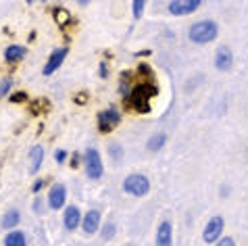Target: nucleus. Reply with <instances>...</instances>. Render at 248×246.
I'll list each match as a JSON object with an SVG mask.
<instances>
[{
  "label": "nucleus",
  "mask_w": 248,
  "mask_h": 246,
  "mask_svg": "<svg viewBox=\"0 0 248 246\" xmlns=\"http://www.w3.org/2000/svg\"><path fill=\"white\" fill-rule=\"evenodd\" d=\"M33 211H36V213H42V200H36V202H33Z\"/></svg>",
  "instance_id": "obj_28"
},
{
  "label": "nucleus",
  "mask_w": 248,
  "mask_h": 246,
  "mask_svg": "<svg viewBox=\"0 0 248 246\" xmlns=\"http://www.w3.org/2000/svg\"><path fill=\"white\" fill-rule=\"evenodd\" d=\"M84 163H86V173L90 180H100L102 177V159H100V153L96 148H88L84 153Z\"/></svg>",
  "instance_id": "obj_4"
},
{
  "label": "nucleus",
  "mask_w": 248,
  "mask_h": 246,
  "mask_svg": "<svg viewBox=\"0 0 248 246\" xmlns=\"http://www.w3.org/2000/svg\"><path fill=\"white\" fill-rule=\"evenodd\" d=\"M44 186V180H36V184H33V188H31V192H40Z\"/></svg>",
  "instance_id": "obj_26"
},
{
  "label": "nucleus",
  "mask_w": 248,
  "mask_h": 246,
  "mask_svg": "<svg viewBox=\"0 0 248 246\" xmlns=\"http://www.w3.org/2000/svg\"><path fill=\"white\" fill-rule=\"evenodd\" d=\"M65 200H67V190L63 184H54L50 188V192H48V204H50V209H61L65 207Z\"/></svg>",
  "instance_id": "obj_8"
},
{
  "label": "nucleus",
  "mask_w": 248,
  "mask_h": 246,
  "mask_svg": "<svg viewBox=\"0 0 248 246\" xmlns=\"http://www.w3.org/2000/svg\"><path fill=\"white\" fill-rule=\"evenodd\" d=\"M81 228H84L86 234H94V231H98L100 228V213L98 211H88L86 217L81 219Z\"/></svg>",
  "instance_id": "obj_11"
},
{
  "label": "nucleus",
  "mask_w": 248,
  "mask_h": 246,
  "mask_svg": "<svg viewBox=\"0 0 248 246\" xmlns=\"http://www.w3.org/2000/svg\"><path fill=\"white\" fill-rule=\"evenodd\" d=\"M201 6V0H173L169 2V13L171 15H190Z\"/></svg>",
  "instance_id": "obj_7"
},
{
  "label": "nucleus",
  "mask_w": 248,
  "mask_h": 246,
  "mask_svg": "<svg viewBox=\"0 0 248 246\" xmlns=\"http://www.w3.org/2000/svg\"><path fill=\"white\" fill-rule=\"evenodd\" d=\"M140 71H142V75H148V73H150V67H146V65H140Z\"/></svg>",
  "instance_id": "obj_29"
},
{
  "label": "nucleus",
  "mask_w": 248,
  "mask_h": 246,
  "mask_svg": "<svg viewBox=\"0 0 248 246\" xmlns=\"http://www.w3.org/2000/svg\"><path fill=\"white\" fill-rule=\"evenodd\" d=\"M123 190H125L127 194H134V196H144V194H148V190H150V182H148L146 175L134 173V175L125 177V182H123Z\"/></svg>",
  "instance_id": "obj_3"
},
{
  "label": "nucleus",
  "mask_w": 248,
  "mask_h": 246,
  "mask_svg": "<svg viewBox=\"0 0 248 246\" xmlns=\"http://www.w3.org/2000/svg\"><path fill=\"white\" fill-rule=\"evenodd\" d=\"M11 100H13V102H21V100H25V94H23V92H19V94H13V96H11Z\"/></svg>",
  "instance_id": "obj_27"
},
{
  "label": "nucleus",
  "mask_w": 248,
  "mask_h": 246,
  "mask_svg": "<svg viewBox=\"0 0 248 246\" xmlns=\"http://www.w3.org/2000/svg\"><path fill=\"white\" fill-rule=\"evenodd\" d=\"M19 219H21V215H19V211L17 209H9L4 213V217H2V228L4 230H13L15 225L19 223Z\"/></svg>",
  "instance_id": "obj_16"
},
{
  "label": "nucleus",
  "mask_w": 248,
  "mask_h": 246,
  "mask_svg": "<svg viewBox=\"0 0 248 246\" xmlns=\"http://www.w3.org/2000/svg\"><path fill=\"white\" fill-rule=\"evenodd\" d=\"M165 140H167L165 138V134H155L153 138L148 140V150L150 153H158V150L165 146Z\"/></svg>",
  "instance_id": "obj_18"
},
{
  "label": "nucleus",
  "mask_w": 248,
  "mask_h": 246,
  "mask_svg": "<svg viewBox=\"0 0 248 246\" xmlns=\"http://www.w3.org/2000/svg\"><path fill=\"white\" fill-rule=\"evenodd\" d=\"M11 86H13V81H11V79H2V84H0V98H2L4 94L11 90Z\"/></svg>",
  "instance_id": "obj_23"
},
{
  "label": "nucleus",
  "mask_w": 248,
  "mask_h": 246,
  "mask_svg": "<svg viewBox=\"0 0 248 246\" xmlns=\"http://www.w3.org/2000/svg\"><path fill=\"white\" fill-rule=\"evenodd\" d=\"M223 219L221 217H213V219L206 223V228H204V231H202V240L204 242H209V244H213L215 240H219V236H221V231H223Z\"/></svg>",
  "instance_id": "obj_6"
},
{
  "label": "nucleus",
  "mask_w": 248,
  "mask_h": 246,
  "mask_svg": "<svg viewBox=\"0 0 248 246\" xmlns=\"http://www.w3.org/2000/svg\"><path fill=\"white\" fill-rule=\"evenodd\" d=\"M233 65V57H232V50L227 46H219V50L215 54V67L219 71H230Z\"/></svg>",
  "instance_id": "obj_10"
},
{
  "label": "nucleus",
  "mask_w": 248,
  "mask_h": 246,
  "mask_svg": "<svg viewBox=\"0 0 248 246\" xmlns=\"http://www.w3.org/2000/svg\"><path fill=\"white\" fill-rule=\"evenodd\" d=\"M171 236H173L171 223L163 221L158 225V231H156V246H171Z\"/></svg>",
  "instance_id": "obj_13"
},
{
  "label": "nucleus",
  "mask_w": 248,
  "mask_h": 246,
  "mask_svg": "<svg viewBox=\"0 0 248 246\" xmlns=\"http://www.w3.org/2000/svg\"><path fill=\"white\" fill-rule=\"evenodd\" d=\"M100 75H102V77H107V75H108V73H107V65H105V63L100 65Z\"/></svg>",
  "instance_id": "obj_30"
},
{
  "label": "nucleus",
  "mask_w": 248,
  "mask_h": 246,
  "mask_svg": "<svg viewBox=\"0 0 248 246\" xmlns=\"http://www.w3.org/2000/svg\"><path fill=\"white\" fill-rule=\"evenodd\" d=\"M54 19H57L59 25H67L71 21V15H69V11H65L63 6H57V9H54Z\"/></svg>",
  "instance_id": "obj_19"
},
{
  "label": "nucleus",
  "mask_w": 248,
  "mask_h": 246,
  "mask_svg": "<svg viewBox=\"0 0 248 246\" xmlns=\"http://www.w3.org/2000/svg\"><path fill=\"white\" fill-rule=\"evenodd\" d=\"M113 236H115V223L108 221L105 228H102V238H105V240H111Z\"/></svg>",
  "instance_id": "obj_21"
},
{
  "label": "nucleus",
  "mask_w": 248,
  "mask_h": 246,
  "mask_svg": "<svg viewBox=\"0 0 248 246\" xmlns=\"http://www.w3.org/2000/svg\"><path fill=\"white\" fill-rule=\"evenodd\" d=\"M23 57H25V48L23 46H19V44H11L9 48L4 50L6 63H17V61H21Z\"/></svg>",
  "instance_id": "obj_15"
},
{
  "label": "nucleus",
  "mask_w": 248,
  "mask_h": 246,
  "mask_svg": "<svg viewBox=\"0 0 248 246\" xmlns=\"http://www.w3.org/2000/svg\"><path fill=\"white\" fill-rule=\"evenodd\" d=\"M44 161V148L42 146H33L30 150V171L31 173H38L40 171V165Z\"/></svg>",
  "instance_id": "obj_14"
},
{
  "label": "nucleus",
  "mask_w": 248,
  "mask_h": 246,
  "mask_svg": "<svg viewBox=\"0 0 248 246\" xmlns=\"http://www.w3.org/2000/svg\"><path fill=\"white\" fill-rule=\"evenodd\" d=\"M108 150H111V154H113V161L121 159V146L119 144H111V146H108Z\"/></svg>",
  "instance_id": "obj_22"
},
{
  "label": "nucleus",
  "mask_w": 248,
  "mask_h": 246,
  "mask_svg": "<svg viewBox=\"0 0 248 246\" xmlns=\"http://www.w3.org/2000/svg\"><path fill=\"white\" fill-rule=\"evenodd\" d=\"M215 246H236V242H233V238H221Z\"/></svg>",
  "instance_id": "obj_24"
},
{
  "label": "nucleus",
  "mask_w": 248,
  "mask_h": 246,
  "mask_svg": "<svg viewBox=\"0 0 248 246\" xmlns=\"http://www.w3.org/2000/svg\"><path fill=\"white\" fill-rule=\"evenodd\" d=\"M54 159H57V163H65L67 153H65V150H57V153H54Z\"/></svg>",
  "instance_id": "obj_25"
},
{
  "label": "nucleus",
  "mask_w": 248,
  "mask_h": 246,
  "mask_svg": "<svg viewBox=\"0 0 248 246\" xmlns=\"http://www.w3.org/2000/svg\"><path fill=\"white\" fill-rule=\"evenodd\" d=\"M75 102H86V94H78V96H75Z\"/></svg>",
  "instance_id": "obj_31"
},
{
  "label": "nucleus",
  "mask_w": 248,
  "mask_h": 246,
  "mask_svg": "<svg viewBox=\"0 0 248 246\" xmlns=\"http://www.w3.org/2000/svg\"><path fill=\"white\" fill-rule=\"evenodd\" d=\"M4 246H27V240H25L23 231H11V234H6Z\"/></svg>",
  "instance_id": "obj_17"
},
{
  "label": "nucleus",
  "mask_w": 248,
  "mask_h": 246,
  "mask_svg": "<svg viewBox=\"0 0 248 246\" xmlns=\"http://www.w3.org/2000/svg\"><path fill=\"white\" fill-rule=\"evenodd\" d=\"M65 57H67V48H59V50H54V52L50 54V57H48V63L44 65L42 73H44V75H52L54 71L59 69L61 65H63Z\"/></svg>",
  "instance_id": "obj_9"
},
{
  "label": "nucleus",
  "mask_w": 248,
  "mask_h": 246,
  "mask_svg": "<svg viewBox=\"0 0 248 246\" xmlns=\"http://www.w3.org/2000/svg\"><path fill=\"white\" fill-rule=\"evenodd\" d=\"M217 31H219V27L215 21H211V19H204V21H198L190 27V40L192 42H196V44H206V42H211V40H215L217 38Z\"/></svg>",
  "instance_id": "obj_1"
},
{
  "label": "nucleus",
  "mask_w": 248,
  "mask_h": 246,
  "mask_svg": "<svg viewBox=\"0 0 248 246\" xmlns=\"http://www.w3.org/2000/svg\"><path fill=\"white\" fill-rule=\"evenodd\" d=\"M156 96V86L153 84H140L136 86L132 90V96H129V100H132V107L136 108V111L140 113H148L150 111V98Z\"/></svg>",
  "instance_id": "obj_2"
},
{
  "label": "nucleus",
  "mask_w": 248,
  "mask_h": 246,
  "mask_svg": "<svg viewBox=\"0 0 248 246\" xmlns=\"http://www.w3.org/2000/svg\"><path fill=\"white\" fill-rule=\"evenodd\" d=\"M63 223H65V230H75L78 225L81 223V215H79V209L78 207H67L65 209V217H63Z\"/></svg>",
  "instance_id": "obj_12"
},
{
  "label": "nucleus",
  "mask_w": 248,
  "mask_h": 246,
  "mask_svg": "<svg viewBox=\"0 0 248 246\" xmlns=\"http://www.w3.org/2000/svg\"><path fill=\"white\" fill-rule=\"evenodd\" d=\"M119 121H121V113L117 111L115 107H111V108H107V111L98 113V125H100L102 132H111V129H113Z\"/></svg>",
  "instance_id": "obj_5"
},
{
  "label": "nucleus",
  "mask_w": 248,
  "mask_h": 246,
  "mask_svg": "<svg viewBox=\"0 0 248 246\" xmlns=\"http://www.w3.org/2000/svg\"><path fill=\"white\" fill-rule=\"evenodd\" d=\"M132 6H134V17L140 19L142 13H144V6H146V2H144V0H134Z\"/></svg>",
  "instance_id": "obj_20"
}]
</instances>
